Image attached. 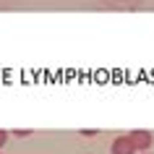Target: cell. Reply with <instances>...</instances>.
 <instances>
[{
  "instance_id": "1",
  "label": "cell",
  "mask_w": 154,
  "mask_h": 154,
  "mask_svg": "<svg viewBox=\"0 0 154 154\" xmlns=\"http://www.w3.org/2000/svg\"><path fill=\"white\" fill-rule=\"evenodd\" d=\"M112 154H136V144L131 136H118L112 141Z\"/></svg>"
},
{
  "instance_id": "2",
  "label": "cell",
  "mask_w": 154,
  "mask_h": 154,
  "mask_svg": "<svg viewBox=\"0 0 154 154\" xmlns=\"http://www.w3.org/2000/svg\"><path fill=\"white\" fill-rule=\"evenodd\" d=\"M131 138H133L136 149H141V152H149V146H152V141H154V136L149 133V131H144V128L131 131Z\"/></svg>"
},
{
  "instance_id": "3",
  "label": "cell",
  "mask_w": 154,
  "mask_h": 154,
  "mask_svg": "<svg viewBox=\"0 0 154 154\" xmlns=\"http://www.w3.org/2000/svg\"><path fill=\"white\" fill-rule=\"evenodd\" d=\"M5 141H8V133H5V131H0V146L5 144Z\"/></svg>"
},
{
  "instance_id": "4",
  "label": "cell",
  "mask_w": 154,
  "mask_h": 154,
  "mask_svg": "<svg viewBox=\"0 0 154 154\" xmlns=\"http://www.w3.org/2000/svg\"><path fill=\"white\" fill-rule=\"evenodd\" d=\"M141 154H152V152H141Z\"/></svg>"
}]
</instances>
